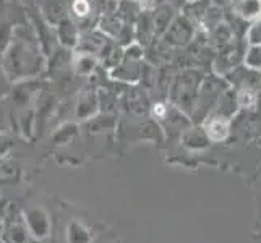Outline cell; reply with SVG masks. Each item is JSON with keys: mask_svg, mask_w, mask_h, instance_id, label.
I'll list each match as a JSON object with an SVG mask.
<instances>
[{"mask_svg": "<svg viewBox=\"0 0 261 243\" xmlns=\"http://www.w3.org/2000/svg\"><path fill=\"white\" fill-rule=\"evenodd\" d=\"M152 16V24H154V34L156 38H161L166 30L169 28V24L172 23V20L177 16L175 15V8L172 4L169 2H161L154 10L151 12Z\"/></svg>", "mask_w": 261, "mask_h": 243, "instance_id": "6", "label": "cell"}, {"mask_svg": "<svg viewBox=\"0 0 261 243\" xmlns=\"http://www.w3.org/2000/svg\"><path fill=\"white\" fill-rule=\"evenodd\" d=\"M229 134V122L222 115L213 117L206 123V137L211 141H221Z\"/></svg>", "mask_w": 261, "mask_h": 243, "instance_id": "10", "label": "cell"}, {"mask_svg": "<svg viewBox=\"0 0 261 243\" xmlns=\"http://www.w3.org/2000/svg\"><path fill=\"white\" fill-rule=\"evenodd\" d=\"M201 85V76L195 70H185L184 73H180L174 85L170 86L172 91V99L177 102V105L182 104H192L195 102L198 89Z\"/></svg>", "mask_w": 261, "mask_h": 243, "instance_id": "2", "label": "cell"}, {"mask_svg": "<svg viewBox=\"0 0 261 243\" xmlns=\"http://www.w3.org/2000/svg\"><path fill=\"white\" fill-rule=\"evenodd\" d=\"M167 114H169V109L164 102H156L154 105H152V115H154V119L163 120L167 117Z\"/></svg>", "mask_w": 261, "mask_h": 243, "instance_id": "13", "label": "cell"}, {"mask_svg": "<svg viewBox=\"0 0 261 243\" xmlns=\"http://www.w3.org/2000/svg\"><path fill=\"white\" fill-rule=\"evenodd\" d=\"M41 13L50 26H59L65 21L70 13V5L67 0H39Z\"/></svg>", "mask_w": 261, "mask_h": 243, "instance_id": "5", "label": "cell"}, {"mask_svg": "<svg viewBox=\"0 0 261 243\" xmlns=\"http://www.w3.org/2000/svg\"><path fill=\"white\" fill-rule=\"evenodd\" d=\"M0 68L10 81L31 79L46 68L41 46L24 26L13 30L10 42L0 53Z\"/></svg>", "mask_w": 261, "mask_h": 243, "instance_id": "1", "label": "cell"}, {"mask_svg": "<svg viewBox=\"0 0 261 243\" xmlns=\"http://www.w3.org/2000/svg\"><path fill=\"white\" fill-rule=\"evenodd\" d=\"M2 91H4V89H2V86H0V96H2Z\"/></svg>", "mask_w": 261, "mask_h": 243, "instance_id": "15", "label": "cell"}, {"mask_svg": "<svg viewBox=\"0 0 261 243\" xmlns=\"http://www.w3.org/2000/svg\"><path fill=\"white\" fill-rule=\"evenodd\" d=\"M232 13L242 21H256L261 18V0H232Z\"/></svg>", "mask_w": 261, "mask_h": 243, "instance_id": "7", "label": "cell"}, {"mask_svg": "<svg viewBox=\"0 0 261 243\" xmlns=\"http://www.w3.org/2000/svg\"><path fill=\"white\" fill-rule=\"evenodd\" d=\"M196 26L185 15H177L169 24L166 33L161 36L170 47H185L195 36Z\"/></svg>", "mask_w": 261, "mask_h": 243, "instance_id": "3", "label": "cell"}, {"mask_svg": "<svg viewBox=\"0 0 261 243\" xmlns=\"http://www.w3.org/2000/svg\"><path fill=\"white\" fill-rule=\"evenodd\" d=\"M226 2H232V0H216V4H226Z\"/></svg>", "mask_w": 261, "mask_h": 243, "instance_id": "14", "label": "cell"}, {"mask_svg": "<svg viewBox=\"0 0 261 243\" xmlns=\"http://www.w3.org/2000/svg\"><path fill=\"white\" fill-rule=\"evenodd\" d=\"M141 68H143V60H137V59H130L125 57L120 60V64L111 68L107 73L112 79L120 81V83H127V85H135L140 83L141 78Z\"/></svg>", "mask_w": 261, "mask_h": 243, "instance_id": "4", "label": "cell"}, {"mask_svg": "<svg viewBox=\"0 0 261 243\" xmlns=\"http://www.w3.org/2000/svg\"><path fill=\"white\" fill-rule=\"evenodd\" d=\"M56 28H57V38L62 42V46L76 49L80 39V28L76 26V23L71 18H67L65 21H62Z\"/></svg>", "mask_w": 261, "mask_h": 243, "instance_id": "9", "label": "cell"}, {"mask_svg": "<svg viewBox=\"0 0 261 243\" xmlns=\"http://www.w3.org/2000/svg\"><path fill=\"white\" fill-rule=\"evenodd\" d=\"M140 13H141V8L137 4V0H119L115 15L119 16L123 23L135 24V21L138 20Z\"/></svg>", "mask_w": 261, "mask_h": 243, "instance_id": "11", "label": "cell"}, {"mask_svg": "<svg viewBox=\"0 0 261 243\" xmlns=\"http://www.w3.org/2000/svg\"><path fill=\"white\" fill-rule=\"evenodd\" d=\"M71 65H73L75 73L78 76L88 78V76H91L94 73V70L99 65V60H97L96 56H93V53H89L86 50L75 49L73 57H71Z\"/></svg>", "mask_w": 261, "mask_h": 243, "instance_id": "8", "label": "cell"}, {"mask_svg": "<svg viewBox=\"0 0 261 243\" xmlns=\"http://www.w3.org/2000/svg\"><path fill=\"white\" fill-rule=\"evenodd\" d=\"M256 93L255 89L251 86H242L240 91L237 94V102L242 105V107H247V109H250V107H253L256 104Z\"/></svg>", "mask_w": 261, "mask_h": 243, "instance_id": "12", "label": "cell"}]
</instances>
